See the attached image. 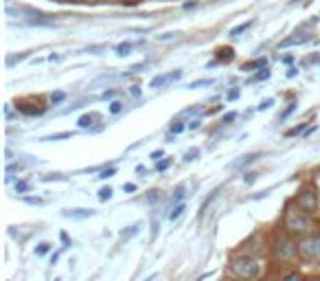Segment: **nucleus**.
<instances>
[{"label":"nucleus","mask_w":320,"mask_h":281,"mask_svg":"<svg viewBox=\"0 0 320 281\" xmlns=\"http://www.w3.org/2000/svg\"><path fill=\"white\" fill-rule=\"evenodd\" d=\"M230 272L235 277L239 279H254V277H259V272H261V266L259 262L254 260V257L250 255H237V257H232L230 260Z\"/></svg>","instance_id":"obj_1"},{"label":"nucleus","mask_w":320,"mask_h":281,"mask_svg":"<svg viewBox=\"0 0 320 281\" xmlns=\"http://www.w3.org/2000/svg\"><path fill=\"white\" fill-rule=\"evenodd\" d=\"M272 253L281 262H292L298 255V244L292 238H287V235H276L272 242Z\"/></svg>","instance_id":"obj_2"},{"label":"nucleus","mask_w":320,"mask_h":281,"mask_svg":"<svg viewBox=\"0 0 320 281\" xmlns=\"http://www.w3.org/2000/svg\"><path fill=\"white\" fill-rule=\"evenodd\" d=\"M285 228H289V233L294 235H307L311 228V220L305 211H287Z\"/></svg>","instance_id":"obj_3"},{"label":"nucleus","mask_w":320,"mask_h":281,"mask_svg":"<svg viewBox=\"0 0 320 281\" xmlns=\"http://www.w3.org/2000/svg\"><path fill=\"white\" fill-rule=\"evenodd\" d=\"M296 204H298V209L305 211L307 216H311V213H316L320 209V200H318V191L314 187H303L301 191H298V196H296Z\"/></svg>","instance_id":"obj_4"},{"label":"nucleus","mask_w":320,"mask_h":281,"mask_svg":"<svg viewBox=\"0 0 320 281\" xmlns=\"http://www.w3.org/2000/svg\"><path fill=\"white\" fill-rule=\"evenodd\" d=\"M298 253L305 260H320V235H307L298 244Z\"/></svg>","instance_id":"obj_5"},{"label":"nucleus","mask_w":320,"mask_h":281,"mask_svg":"<svg viewBox=\"0 0 320 281\" xmlns=\"http://www.w3.org/2000/svg\"><path fill=\"white\" fill-rule=\"evenodd\" d=\"M184 75V71H171V73H163V75H156V77H151L149 81V88H167L169 84H173V81H178V79H182Z\"/></svg>","instance_id":"obj_6"},{"label":"nucleus","mask_w":320,"mask_h":281,"mask_svg":"<svg viewBox=\"0 0 320 281\" xmlns=\"http://www.w3.org/2000/svg\"><path fill=\"white\" fill-rule=\"evenodd\" d=\"M62 216L68 220H86V218H92L94 211L92 209H68V211H64Z\"/></svg>","instance_id":"obj_7"},{"label":"nucleus","mask_w":320,"mask_h":281,"mask_svg":"<svg viewBox=\"0 0 320 281\" xmlns=\"http://www.w3.org/2000/svg\"><path fill=\"white\" fill-rule=\"evenodd\" d=\"M97 121H101V114H99V112H88V114L79 116L77 123H79V128H82V130H90Z\"/></svg>","instance_id":"obj_8"},{"label":"nucleus","mask_w":320,"mask_h":281,"mask_svg":"<svg viewBox=\"0 0 320 281\" xmlns=\"http://www.w3.org/2000/svg\"><path fill=\"white\" fill-rule=\"evenodd\" d=\"M309 40H311V33H298V35H294V38L283 40L281 46H294V44H305V42H309Z\"/></svg>","instance_id":"obj_9"},{"label":"nucleus","mask_w":320,"mask_h":281,"mask_svg":"<svg viewBox=\"0 0 320 281\" xmlns=\"http://www.w3.org/2000/svg\"><path fill=\"white\" fill-rule=\"evenodd\" d=\"M257 156H259V154H246V156H242V158H239V160H235V162H232V169H239V167H246V165H250V162H254V160H257Z\"/></svg>","instance_id":"obj_10"},{"label":"nucleus","mask_w":320,"mask_h":281,"mask_svg":"<svg viewBox=\"0 0 320 281\" xmlns=\"http://www.w3.org/2000/svg\"><path fill=\"white\" fill-rule=\"evenodd\" d=\"M215 84V79L213 77H210V79H195V81H191V84H189L186 88H191V90H193V88H204V86H213Z\"/></svg>","instance_id":"obj_11"},{"label":"nucleus","mask_w":320,"mask_h":281,"mask_svg":"<svg viewBox=\"0 0 320 281\" xmlns=\"http://www.w3.org/2000/svg\"><path fill=\"white\" fill-rule=\"evenodd\" d=\"M265 57H259V60H254V62H248V64H244V71H254V68H265Z\"/></svg>","instance_id":"obj_12"},{"label":"nucleus","mask_w":320,"mask_h":281,"mask_svg":"<svg viewBox=\"0 0 320 281\" xmlns=\"http://www.w3.org/2000/svg\"><path fill=\"white\" fill-rule=\"evenodd\" d=\"M134 49V44L132 42H123V44H119L114 51H116V55H121V57H125V55H129V51Z\"/></svg>","instance_id":"obj_13"},{"label":"nucleus","mask_w":320,"mask_h":281,"mask_svg":"<svg viewBox=\"0 0 320 281\" xmlns=\"http://www.w3.org/2000/svg\"><path fill=\"white\" fill-rule=\"evenodd\" d=\"M252 25H254V20H250V22H242V25H237L235 29H232L230 35H232V38H239V33H244L246 29H250Z\"/></svg>","instance_id":"obj_14"},{"label":"nucleus","mask_w":320,"mask_h":281,"mask_svg":"<svg viewBox=\"0 0 320 281\" xmlns=\"http://www.w3.org/2000/svg\"><path fill=\"white\" fill-rule=\"evenodd\" d=\"M184 209H186V206H184V202H182V204H176V206H173V211L169 213V220H171V222H176V220H178V218L184 213Z\"/></svg>","instance_id":"obj_15"},{"label":"nucleus","mask_w":320,"mask_h":281,"mask_svg":"<svg viewBox=\"0 0 320 281\" xmlns=\"http://www.w3.org/2000/svg\"><path fill=\"white\" fill-rule=\"evenodd\" d=\"M182 198H184V184H180V187L173 191V198H171V202L173 204H182Z\"/></svg>","instance_id":"obj_16"},{"label":"nucleus","mask_w":320,"mask_h":281,"mask_svg":"<svg viewBox=\"0 0 320 281\" xmlns=\"http://www.w3.org/2000/svg\"><path fill=\"white\" fill-rule=\"evenodd\" d=\"M26 57H29V53H20V55H9V57H7V66H13V64H18V62L26 60Z\"/></svg>","instance_id":"obj_17"},{"label":"nucleus","mask_w":320,"mask_h":281,"mask_svg":"<svg viewBox=\"0 0 320 281\" xmlns=\"http://www.w3.org/2000/svg\"><path fill=\"white\" fill-rule=\"evenodd\" d=\"M112 194H114L112 187H103V189L99 191V200H101V202H108V200L112 198Z\"/></svg>","instance_id":"obj_18"},{"label":"nucleus","mask_w":320,"mask_h":281,"mask_svg":"<svg viewBox=\"0 0 320 281\" xmlns=\"http://www.w3.org/2000/svg\"><path fill=\"white\" fill-rule=\"evenodd\" d=\"M198 156H200V150H198V147H191V150H186L184 160H186V162H191V160H198Z\"/></svg>","instance_id":"obj_19"},{"label":"nucleus","mask_w":320,"mask_h":281,"mask_svg":"<svg viewBox=\"0 0 320 281\" xmlns=\"http://www.w3.org/2000/svg\"><path fill=\"white\" fill-rule=\"evenodd\" d=\"M22 200H24L26 204H35V206H42V204H44V202H46V200H44V198H38V196H35V198H33V196H24V198H22Z\"/></svg>","instance_id":"obj_20"},{"label":"nucleus","mask_w":320,"mask_h":281,"mask_svg":"<svg viewBox=\"0 0 320 281\" xmlns=\"http://www.w3.org/2000/svg\"><path fill=\"white\" fill-rule=\"evenodd\" d=\"M72 132H60V134H50V136H44L42 140H62V138H70Z\"/></svg>","instance_id":"obj_21"},{"label":"nucleus","mask_w":320,"mask_h":281,"mask_svg":"<svg viewBox=\"0 0 320 281\" xmlns=\"http://www.w3.org/2000/svg\"><path fill=\"white\" fill-rule=\"evenodd\" d=\"M160 198H163V196H160V191L158 189H151L149 194H147V202L149 204H156V202H160Z\"/></svg>","instance_id":"obj_22"},{"label":"nucleus","mask_w":320,"mask_h":281,"mask_svg":"<svg viewBox=\"0 0 320 281\" xmlns=\"http://www.w3.org/2000/svg\"><path fill=\"white\" fill-rule=\"evenodd\" d=\"M136 231H138V224H132V226H127V231L125 233H121V240L125 242V240H129L132 235H136Z\"/></svg>","instance_id":"obj_23"},{"label":"nucleus","mask_w":320,"mask_h":281,"mask_svg":"<svg viewBox=\"0 0 320 281\" xmlns=\"http://www.w3.org/2000/svg\"><path fill=\"white\" fill-rule=\"evenodd\" d=\"M48 250H50V244H48V242H42L40 246L35 248V255H38V257H42V255H46Z\"/></svg>","instance_id":"obj_24"},{"label":"nucleus","mask_w":320,"mask_h":281,"mask_svg":"<svg viewBox=\"0 0 320 281\" xmlns=\"http://www.w3.org/2000/svg\"><path fill=\"white\" fill-rule=\"evenodd\" d=\"M259 178V174L257 172H248V174H244V184H252V182H257Z\"/></svg>","instance_id":"obj_25"},{"label":"nucleus","mask_w":320,"mask_h":281,"mask_svg":"<svg viewBox=\"0 0 320 281\" xmlns=\"http://www.w3.org/2000/svg\"><path fill=\"white\" fill-rule=\"evenodd\" d=\"M22 169H24V165H22V162H11V165H7V174H13V172H22Z\"/></svg>","instance_id":"obj_26"},{"label":"nucleus","mask_w":320,"mask_h":281,"mask_svg":"<svg viewBox=\"0 0 320 281\" xmlns=\"http://www.w3.org/2000/svg\"><path fill=\"white\" fill-rule=\"evenodd\" d=\"M53 180H68V178L62 174H50V176H44V178H42V182H53Z\"/></svg>","instance_id":"obj_27"},{"label":"nucleus","mask_w":320,"mask_h":281,"mask_svg":"<svg viewBox=\"0 0 320 281\" xmlns=\"http://www.w3.org/2000/svg\"><path fill=\"white\" fill-rule=\"evenodd\" d=\"M217 57H220V60H232V57H235V53H232V49H222Z\"/></svg>","instance_id":"obj_28"},{"label":"nucleus","mask_w":320,"mask_h":281,"mask_svg":"<svg viewBox=\"0 0 320 281\" xmlns=\"http://www.w3.org/2000/svg\"><path fill=\"white\" fill-rule=\"evenodd\" d=\"M184 128H186L184 123H180V121H173V125H171V134H180V132H184Z\"/></svg>","instance_id":"obj_29"},{"label":"nucleus","mask_w":320,"mask_h":281,"mask_svg":"<svg viewBox=\"0 0 320 281\" xmlns=\"http://www.w3.org/2000/svg\"><path fill=\"white\" fill-rule=\"evenodd\" d=\"M121 110H123V101H112V103H110V112H112V114H119Z\"/></svg>","instance_id":"obj_30"},{"label":"nucleus","mask_w":320,"mask_h":281,"mask_svg":"<svg viewBox=\"0 0 320 281\" xmlns=\"http://www.w3.org/2000/svg\"><path fill=\"white\" fill-rule=\"evenodd\" d=\"M272 103H274V99H265V101H261V103H259L257 110H261V112H263V110H270V108H272Z\"/></svg>","instance_id":"obj_31"},{"label":"nucleus","mask_w":320,"mask_h":281,"mask_svg":"<svg viewBox=\"0 0 320 281\" xmlns=\"http://www.w3.org/2000/svg\"><path fill=\"white\" fill-rule=\"evenodd\" d=\"M294 110H296V103H289V106H287V110H285V112H283V114L279 116V119H281V121H285V119H287V116H289V114H292V112H294Z\"/></svg>","instance_id":"obj_32"},{"label":"nucleus","mask_w":320,"mask_h":281,"mask_svg":"<svg viewBox=\"0 0 320 281\" xmlns=\"http://www.w3.org/2000/svg\"><path fill=\"white\" fill-rule=\"evenodd\" d=\"M114 174H116V169H114V167H110V169H105V172H101L99 178H101V180H105V178H112Z\"/></svg>","instance_id":"obj_33"},{"label":"nucleus","mask_w":320,"mask_h":281,"mask_svg":"<svg viewBox=\"0 0 320 281\" xmlns=\"http://www.w3.org/2000/svg\"><path fill=\"white\" fill-rule=\"evenodd\" d=\"M270 77V71H261V73H257V75L252 77V81H261V79H268Z\"/></svg>","instance_id":"obj_34"},{"label":"nucleus","mask_w":320,"mask_h":281,"mask_svg":"<svg viewBox=\"0 0 320 281\" xmlns=\"http://www.w3.org/2000/svg\"><path fill=\"white\" fill-rule=\"evenodd\" d=\"M169 165H171V160H169V158H165V160H160V162H158L156 169H158V172H165V169L169 167Z\"/></svg>","instance_id":"obj_35"},{"label":"nucleus","mask_w":320,"mask_h":281,"mask_svg":"<svg viewBox=\"0 0 320 281\" xmlns=\"http://www.w3.org/2000/svg\"><path fill=\"white\" fill-rule=\"evenodd\" d=\"M64 99H66V95H64V92H55V95H50V101H53V103H60V101H64Z\"/></svg>","instance_id":"obj_36"},{"label":"nucleus","mask_w":320,"mask_h":281,"mask_svg":"<svg viewBox=\"0 0 320 281\" xmlns=\"http://www.w3.org/2000/svg\"><path fill=\"white\" fill-rule=\"evenodd\" d=\"M235 119H237V114H235V112H228V114L222 119V123H224V125H228V123H232Z\"/></svg>","instance_id":"obj_37"},{"label":"nucleus","mask_w":320,"mask_h":281,"mask_svg":"<svg viewBox=\"0 0 320 281\" xmlns=\"http://www.w3.org/2000/svg\"><path fill=\"white\" fill-rule=\"evenodd\" d=\"M176 35H178V31H176V33H173V31H171V33H163V35H158V40H160V42H165V40H173Z\"/></svg>","instance_id":"obj_38"},{"label":"nucleus","mask_w":320,"mask_h":281,"mask_svg":"<svg viewBox=\"0 0 320 281\" xmlns=\"http://www.w3.org/2000/svg\"><path fill=\"white\" fill-rule=\"evenodd\" d=\"M303 130H305V125H296V128H292V130L287 132V136H296L298 132H303Z\"/></svg>","instance_id":"obj_39"},{"label":"nucleus","mask_w":320,"mask_h":281,"mask_svg":"<svg viewBox=\"0 0 320 281\" xmlns=\"http://www.w3.org/2000/svg\"><path fill=\"white\" fill-rule=\"evenodd\" d=\"M5 119H7V121H11V119H13V110H11V106H5Z\"/></svg>","instance_id":"obj_40"},{"label":"nucleus","mask_w":320,"mask_h":281,"mask_svg":"<svg viewBox=\"0 0 320 281\" xmlns=\"http://www.w3.org/2000/svg\"><path fill=\"white\" fill-rule=\"evenodd\" d=\"M186 128H189V130H198V128H200V119L189 121V123H186Z\"/></svg>","instance_id":"obj_41"},{"label":"nucleus","mask_w":320,"mask_h":281,"mask_svg":"<svg viewBox=\"0 0 320 281\" xmlns=\"http://www.w3.org/2000/svg\"><path fill=\"white\" fill-rule=\"evenodd\" d=\"M283 281H303V279H301V275H298V272H292V275H287Z\"/></svg>","instance_id":"obj_42"},{"label":"nucleus","mask_w":320,"mask_h":281,"mask_svg":"<svg viewBox=\"0 0 320 281\" xmlns=\"http://www.w3.org/2000/svg\"><path fill=\"white\" fill-rule=\"evenodd\" d=\"M163 154H165L163 150H156V152H151V160H156V162H158L160 158H163Z\"/></svg>","instance_id":"obj_43"},{"label":"nucleus","mask_w":320,"mask_h":281,"mask_svg":"<svg viewBox=\"0 0 320 281\" xmlns=\"http://www.w3.org/2000/svg\"><path fill=\"white\" fill-rule=\"evenodd\" d=\"M29 189L26 182H16V191H20V194H24V191Z\"/></svg>","instance_id":"obj_44"},{"label":"nucleus","mask_w":320,"mask_h":281,"mask_svg":"<svg viewBox=\"0 0 320 281\" xmlns=\"http://www.w3.org/2000/svg\"><path fill=\"white\" fill-rule=\"evenodd\" d=\"M123 189L127 191V194H132V191H136V184H132V182H127V184H123Z\"/></svg>","instance_id":"obj_45"},{"label":"nucleus","mask_w":320,"mask_h":281,"mask_svg":"<svg viewBox=\"0 0 320 281\" xmlns=\"http://www.w3.org/2000/svg\"><path fill=\"white\" fill-rule=\"evenodd\" d=\"M129 92H132L134 97H138V95H141V88H138V86H132V90H129Z\"/></svg>","instance_id":"obj_46"},{"label":"nucleus","mask_w":320,"mask_h":281,"mask_svg":"<svg viewBox=\"0 0 320 281\" xmlns=\"http://www.w3.org/2000/svg\"><path fill=\"white\" fill-rule=\"evenodd\" d=\"M114 95H116L114 90H108V92H103V99H112V97H114Z\"/></svg>","instance_id":"obj_47"},{"label":"nucleus","mask_w":320,"mask_h":281,"mask_svg":"<svg viewBox=\"0 0 320 281\" xmlns=\"http://www.w3.org/2000/svg\"><path fill=\"white\" fill-rule=\"evenodd\" d=\"M239 97V92L237 90H232V92H228V99H237Z\"/></svg>","instance_id":"obj_48"},{"label":"nucleus","mask_w":320,"mask_h":281,"mask_svg":"<svg viewBox=\"0 0 320 281\" xmlns=\"http://www.w3.org/2000/svg\"><path fill=\"white\" fill-rule=\"evenodd\" d=\"M296 73H298L296 68H289V73H287V77H296Z\"/></svg>","instance_id":"obj_49"}]
</instances>
